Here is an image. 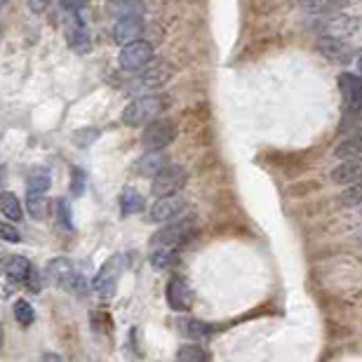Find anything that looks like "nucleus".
<instances>
[{
  "mask_svg": "<svg viewBox=\"0 0 362 362\" xmlns=\"http://www.w3.org/2000/svg\"><path fill=\"white\" fill-rule=\"evenodd\" d=\"M168 106L163 97L158 94H143V97H137L134 101H130L123 111V123L125 125H148L153 120H158V116L163 113V108Z\"/></svg>",
  "mask_w": 362,
  "mask_h": 362,
  "instance_id": "obj_1",
  "label": "nucleus"
},
{
  "mask_svg": "<svg viewBox=\"0 0 362 362\" xmlns=\"http://www.w3.org/2000/svg\"><path fill=\"white\" fill-rule=\"evenodd\" d=\"M195 231H198V226H195V219H191V217H183V219L174 221V223H168L163 231L155 233L153 240H151V245L155 247V250H158V247L177 250V247L186 245L188 240H193Z\"/></svg>",
  "mask_w": 362,
  "mask_h": 362,
  "instance_id": "obj_2",
  "label": "nucleus"
},
{
  "mask_svg": "<svg viewBox=\"0 0 362 362\" xmlns=\"http://www.w3.org/2000/svg\"><path fill=\"white\" fill-rule=\"evenodd\" d=\"M125 268H128V257L125 254L108 257L106 261H103V266L99 268V273H97L94 283H92L94 292H99L101 296L111 299L113 294H116L118 280H120V275L125 273Z\"/></svg>",
  "mask_w": 362,
  "mask_h": 362,
  "instance_id": "obj_3",
  "label": "nucleus"
},
{
  "mask_svg": "<svg viewBox=\"0 0 362 362\" xmlns=\"http://www.w3.org/2000/svg\"><path fill=\"white\" fill-rule=\"evenodd\" d=\"M177 139V123L170 118H158L146 125L141 134V143L148 151H163Z\"/></svg>",
  "mask_w": 362,
  "mask_h": 362,
  "instance_id": "obj_4",
  "label": "nucleus"
},
{
  "mask_svg": "<svg viewBox=\"0 0 362 362\" xmlns=\"http://www.w3.org/2000/svg\"><path fill=\"white\" fill-rule=\"evenodd\" d=\"M151 61H153V45L146 43V40H137V43L125 45L118 54V64L123 71H141Z\"/></svg>",
  "mask_w": 362,
  "mask_h": 362,
  "instance_id": "obj_5",
  "label": "nucleus"
},
{
  "mask_svg": "<svg viewBox=\"0 0 362 362\" xmlns=\"http://www.w3.org/2000/svg\"><path fill=\"white\" fill-rule=\"evenodd\" d=\"M186 183V170L179 168V165H168L151 183V193L155 198H170V195H177Z\"/></svg>",
  "mask_w": 362,
  "mask_h": 362,
  "instance_id": "obj_6",
  "label": "nucleus"
},
{
  "mask_svg": "<svg viewBox=\"0 0 362 362\" xmlns=\"http://www.w3.org/2000/svg\"><path fill=\"white\" fill-rule=\"evenodd\" d=\"M183 210H186V200L179 195H170V198H158L151 207V221L153 223H174L183 219Z\"/></svg>",
  "mask_w": 362,
  "mask_h": 362,
  "instance_id": "obj_7",
  "label": "nucleus"
},
{
  "mask_svg": "<svg viewBox=\"0 0 362 362\" xmlns=\"http://www.w3.org/2000/svg\"><path fill=\"white\" fill-rule=\"evenodd\" d=\"M165 299H168V306L174 310V313H186V310H191L193 306V292L181 278L170 280L168 290H165Z\"/></svg>",
  "mask_w": 362,
  "mask_h": 362,
  "instance_id": "obj_8",
  "label": "nucleus"
},
{
  "mask_svg": "<svg viewBox=\"0 0 362 362\" xmlns=\"http://www.w3.org/2000/svg\"><path fill=\"white\" fill-rule=\"evenodd\" d=\"M48 280L54 287H61V290H71L73 283H76L78 273L73 268V263L68 261L66 257H57L48 263Z\"/></svg>",
  "mask_w": 362,
  "mask_h": 362,
  "instance_id": "obj_9",
  "label": "nucleus"
},
{
  "mask_svg": "<svg viewBox=\"0 0 362 362\" xmlns=\"http://www.w3.org/2000/svg\"><path fill=\"white\" fill-rule=\"evenodd\" d=\"M143 33V19L139 14H125L123 19L116 21L113 26V40L118 45H130V43H137Z\"/></svg>",
  "mask_w": 362,
  "mask_h": 362,
  "instance_id": "obj_10",
  "label": "nucleus"
},
{
  "mask_svg": "<svg viewBox=\"0 0 362 362\" xmlns=\"http://www.w3.org/2000/svg\"><path fill=\"white\" fill-rule=\"evenodd\" d=\"M358 28V21L350 19V17H343V14H334V17H325V21L318 26L320 36L323 38H336V40H343L350 33H355Z\"/></svg>",
  "mask_w": 362,
  "mask_h": 362,
  "instance_id": "obj_11",
  "label": "nucleus"
},
{
  "mask_svg": "<svg viewBox=\"0 0 362 362\" xmlns=\"http://www.w3.org/2000/svg\"><path fill=\"white\" fill-rule=\"evenodd\" d=\"M339 90L343 101L348 103V111H362V78L355 73H341L339 76Z\"/></svg>",
  "mask_w": 362,
  "mask_h": 362,
  "instance_id": "obj_12",
  "label": "nucleus"
},
{
  "mask_svg": "<svg viewBox=\"0 0 362 362\" xmlns=\"http://www.w3.org/2000/svg\"><path fill=\"white\" fill-rule=\"evenodd\" d=\"M330 177H332V181L341 183V186H353V183H360L362 181V155H358V158L341 160V163L332 170Z\"/></svg>",
  "mask_w": 362,
  "mask_h": 362,
  "instance_id": "obj_13",
  "label": "nucleus"
},
{
  "mask_svg": "<svg viewBox=\"0 0 362 362\" xmlns=\"http://www.w3.org/2000/svg\"><path fill=\"white\" fill-rule=\"evenodd\" d=\"M168 165H170V158L163 151H148L134 163V172L139 177H151V179H155Z\"/></svg>",
  "mask_w": 362,
  "mask_h": 362,
  "instance_id": "obj_14",
  "label": "nucleus"
},
{
  "mask_svg": "<svg viewBox=\"0 0 362 362\" xmlns=\"http://www.w3.org/2000/svg\"><path fill=\"white\" fill-rule=\"evenodd\" d=\"M350 0H301V10L313 17H332L343 10Z\"/></svg>",
  "mask_w": 362,
  "mask_h": 362,
  "instance_id": "obj_15",
  "label": "nucleus"
},
{
  "mask_svg": "<svg viewBox=\"0 0 362 362\" xmlns=\"http://www.w3.org/2000/svg\"><path fill=\"white\" fill-rule=\"evenodd\" d=\"M172 76V71L168 66H153V68H148V71H143L139 78H137V83H134V88L137 90H153V88H160V85H165L170 80Z\"/></svg>",
  "mask_w": 362,
  "mask_h": 362,
  "instance_id": "obj_16",
  "label": "nucleus"
},
{
  "mask_svg": "<svg viewBox=\"0 0 362 362\" xmlns=\"http://www.w3.org/2000/svg\"><path fill=\"white\" fill-rule=\"evenodd\" d=\"M143 195L137 191V188H125L123 193H120V212H123V217H132V214H139L143 212Z\"/></svg>",
  "mask_w": 362,
  "mask_h": 362,
  "instance_id": "obj_17",
  "label": "nucleus"
},
{
  "mask_svg": "<svg viewBox=\"0 0 362 362\" xmlns=\"http://www.w3.org/2000/svg\"><path fill=\"white\" fill-rule=\"evenodd\" d=\"M68 48L76 52V54H88L92 50V38L88 26L76 24V28H71V33H68Z\"/></svg>",
  "mask_w": 362,
  "mask_h": 362,
  "instance_id": "obj_18",
  "label": "nucleus"
},
{
  "mask_svg": "<svg viewBox=\"0 0 362 362\" xmlns=\"http://www.w3.org/2000/svg\"><path fill=\"white\" fill-rule=\"evenodd\" d=\"M334 155L339 160H348V158H358L362 155V130L353 132L350 137H346L339 146L334 148Z\"/></svg>",
  "mask_w": 362,
  "mask_h": 362,
  "instance_id": "obj_19",
  "label": "nucleus"
},
{
  "mask_svg": "<svg viewBox=\"0 0 362 362\" xmlns=\"http://www.w3.org/2000/svg\"><path fill=\"white\" fill-rule=\"evenodd\" d=\"M26 207L36 221H45L50 217V198L45 193H28Z\"/></svg>",
  "mask_w": 362,
  "mask_h": 362,
  "instance_id": "obj_20",
  "label": "nucleus"
},
{
  "mask_svg": "<svg viewBox=\"0 0 362 362\" xmlns=\"http://www.w3.org/2000/svg\"><path fill=\"white\" fill-rule=\"evenodd\" d=\"M318 50L323 52L325 57L330 59H336V61H343L348 54V48L343 40H336V38H320L318 40Z\"/></svg>",
  "mask_w": 362,
  "mask_h": 362,
  "instance_id": "obj_21",
  "label": "nucleus"
},
{
  "mask_svg": "<svg viewBox=\"0 0 362 362\" xmlns=\"http://www.w3.org/2000/svg\"><path fill=\"white\" fill-rule=\"evenodd\" d=\"M0 212H3V217H8L10 223L19 221L21 219V203H19V198H17L14 193H10V191L0 193Z\"/></svg>",
  "mask_w": 362,
  "mask_h": 362,
  "instance_id": "obj_22",
  "label": "nucleus"
},
{
  "mask_svg": "<svg viewBox=\"0 0 362 362\" xmlns=\"http://www.w3.org/2000/svg\"><path fill=\"white\" fill-rule=\"evenodd\" d=\"M183 334L193 339V341H205V339L214 334V327L200 323V320H186V323H183Z\"/></svg>",
  "mask_w": 362,
  "mask_h": 362,
  "instance_id": "obj_23",
  "label": "nucleus"
},
{
  "mask_svg": "<svg viewBox=\"0 0 362 362\" xmlns=\"http://www.w3.org/2000/svg\"><path fill=\"white\" fill-rule=\"evenodd\" d=\"M31 268H33L31 261H28V259H24V257H12L8 261V275L12 280H17V283H24Z\"/></svg>",
  "mask_w": 362,
  "mask_h": 362,
  "instance_id": "obj_24",
  "label": "nucleus"
},
{
  "mask_svg": "<svg viewBox=\"0 0 362 362\" xmlns=\"http://www.w3.org/2000/svg\"><path fill=\"white\" fill-rule=\"evenodd\" d=\"M50 172L48 170H36L28 174V181H26V188L28 193H45L50 188Z\"/></svg>",
  "mask_w": 362,
  "mask_h": 362,
  "instance_id": "obj_25",
  "label": "nucleus"
},
{
  "mask_svg": "<svg viewBox=\"0 0 362 362\" xmlns=\"http://www.w3.org/2000/svg\"><path fill=\"white\" fill-rule=\"evenodd\" d=\"M177 362H207V355L200 348V343H183L177 350Z\"/></svg>",
  "mask_w": 362,
  "mask_h": 362,
  "instance_id": "obj_26",
  "label": "nucleus"
},
{
  "mask_svg": "<svg viewBox=\"0 0 362 362\" xmlns=\"http://www.w3.org/2000/svg\"><path fill=\"white\" fill-rule=\"evenodd\" d=\"M14 318L17 323H19L21 327H31L33 320H36V310H33L31 303L26 301V299H19V301H14Z\"/></svg>",
  "mask_w": 362,
  "mask_h": 362,
  "instance_id": "obj_27",
  "label": "nucleus"
},
{
  "mask_svg": "<svg viewBox=\"0 0 362 362\" xmlns=\"http://www.w3.org/2000/svg\"><path fill=\"white\" fill-rule=\"evenodd\" d=\"M153 268H172L177 263V250H168V247H158L151 254Z\"/></svg>",
  "mask_w": 362,
  "mask_h": 362,
  "instance_id": "obj_28",
  "label": "nucleus"
},
{
  "mask_svg": "<svg viewBox=\"0 0 362 362\" xmlns=\"http://www.w3.org/2000/svg\"><path fill=\"white\" fill-rule=\"evenodd\" d=\"M73 143H76L78 148H90L92 143H94L97 139H99V130L97 128H80L73 132Z\"/></svg>",
  "mask_w": 362,
  "mask_h": 362,
  "instance_id": "obj_29",
  "label": "nucleus"
},
{
  "mask_svg": "<svg viewBox=\"0 0 362 362\" xmlns=\"http://www.w3.org/2000/svg\"><path fill=\"white\" fill-rule=\"evenodd\" d=\"M339 200H341V205H346V207L362 205V181L360 183H353V186H348L346 191L339 195Z\"/></svg>",
  "mask_w": 362,
  "mask_h": 362,
  "instance_id": "obj_30",
  "label": "nucleus"
},
{
  "mask_svg": "<svg viewBox=\"0 0 362 362\" xmlns=\"http://www.w3.org/2000/svg\"><path fill=\"white\" fill-rule=\"evenodd\" d=\"M71 177H73V181H71V193L78 198V195L85 193V186H88V174H85V172L80 170V168H73V174H71Z\"/></svg>",
  "mask_w": 362,
  "mask_h": 362,
  "instance_id": "obj_31",
  "label": "nucleus"
},
{
  "mask_svg": "<svg viewBox=\"0 0 362 362\" xmlns=\"http://www.w3.org/2000/svg\"><path fill=\"white\" fill-rule=\"evenodd\" d=\"M0 238H3L5 243H19L21 233L17 231L12 223H3V221H0Z\"/></svg>",
  "mask_w": 362,
  "mask_h": 362,
  "instance_id": "obj_32",
  "label": "nucleus"
},
{
  "mask_svg": "<svg viewBox=\"0 0 362 362\" xmlns=\"http://www.w3.org/2000/svg\"><path fill=\"white\" fill-rule=\"evenodd\" d=\"M85 5H88V0H64L61 8L68 10V12H73L76 17H80L83 14V10H85Z\"/></svg>",
  "mask_w": 362,
  "mask_h": 362,
  "instance_id": "obj_33",
  "label": "nucleus"
},
{
  "mask_svg": "<svg viewBox=\"0 0 362 362\" xmlns=\"http://www.w3.org/2000/svg\"><path fill=\"white\" fill-rule=\"evenodd\" d=\"M57 210H59V221L71 228V207H68L66 200H59V203H57Z\"/></svg>",
  "mask_w": 362,
  "mask_h": 362,
  "instance_id": "obj_34",
  "label": "nucleus"
},
{
  "mask_svg": "<svg viewBox=\"0 0 362 362\" xmlns=\"http://www.w3.org/2000/svg\"><path fill=\"white\" fill-rule=\"evenodd\" d=\"M24 283H26L28 290H31V292H36V294H38V292H40V275H38L36 268H31V271H28V275H26V280H24Z\"/></svg>",
  "mask_w": 362,
  "mask_h": 362,
  "instance_id": "obj_35",
  "label": "nucleus"
},
{
  "mask_svg": "<svg viewBox=\"0 0 362 362\" xmlns=\"http://www.w3.org/2000/svg\"><path fill=\"white\" fill-rule=\"evenodd\" d=\"M28 8H31V12H43V10H48L50 0H26Z\"/></svg>",
  "mask_w": 362,
  "mask_h": 362,
  "instance_id": "obj_36",
  "label": "nucleus"
},
{
  "mask_svg": "<svg viewBox=\"0 0 362 362\" xmlns=\"http://www.w3.org/2000/svg\"><path fill=\"white\" fill-rule=\"evenodd\" d=\"M43 362H61V358L57 353H45L43 355Z\"/></svg>",
  "mask_w": 362,
  "mask_h": 362,
  "instance_id": "obj_37",
  "label": "nucleus"
},
{
  "mask_svg": "<svg viewBox=\"0 0 362 362\" xmlns=\"http://www.w3.org/2000/svg\"><path fill=\"white\" fill-rule=\"evenodd\" d=\"M0 353H3V323H0Z\"/></svg>",
  "mask_w": 362,
  "mask_h": 362,
  "instance_id": "obj_38",
  "label": "nucleus"
},
{
  "mask_svg": "<svg viewBox=\"0 0 362 362\" xmlns=\"http://www.w3.org/2000/svg\"><path fill=\"white\" fill-rule=\"evenodd\" d=\"M358 71H360V78H362V57L358 59Z\"/></svg>",
  "mask_w": 362,
  "mask_h": 362,
  "instance_id": "obj_39",
  "label": "nucleus"
},
{
  "mask_svg": "<svg viewBox=\"0 0 362 362\" xmlns=\"http://www.w3.org/2000/svg\"><path fill=\"white\" fill-rule=\"evenodd\" d=\"M5 5H8V0H0V10H3V8H5Z\"/></svg>",
  "mask_w": 362,
  "mask_h": 362,
  "instance_id": "obj_40",
  "label": "nucleus"
},
{
  "mask_svg": "<svg viewBox=\"0 0 362 362\" xmlns=\"http://www.w3.org/2000/svg\"><path fill=\"white\" fill-rule=\"evenodd\" d=\"M0 181H3V168H0Z\"/></svg>",
  "mask_w": 362,
  "mask_h": 362,
  "instance_id": "obj_41",
  "label": "nucleus"
},
{
  "mask_svg": "<svg viewBox=\"0 0 362 362\" xmlns=\"http://www.w3.org/2000/svg\"><path fill=\"white\" fill-rule=\"evenodd\" d=\"M360 235H362V231H360Z\"/></svg>",
  "mask_w": 362,
  "mask_h": 362,
  "instance_id": "obj_42",
  "label": "nucleus"
}]
</instances>
